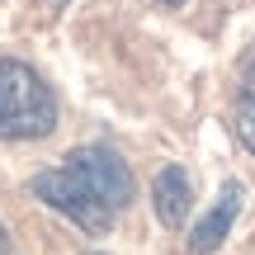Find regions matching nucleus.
Here are the masks:
<instances>
[{
    "instance_id": "3",
    "label": "nucleus",
    "mask_w": 255,
    "mask_h": 255,
    "mask_svg": "<svg viewBox=\"0 0 255 255\" xmlns=\"http://www.w3.org/2000/svg\"><path fill=\"white\" fill-rule=\"evenodd\" d=\"M66 165H71L81 180H90V189H100L114 208H128V203L137 199V180H132L128 161L114 146H100V142L95 146H76V151H66Z\"/></svg>"
},
{
    "instance_id": "9",
    "label": "nucleus",
    "mask_w": 255,
    "mask_h": 255,
    "mask_svg": "<svg viewBox=\"0 0 255 255\" xmlns=\"http://www.w3.org/2000/svg\"><path fill=\"white\" fill-rule=\"evenodd\" d=\"M161 5H170V9H180V5H184V0H161Z\"/></svg>"
},
{
    "instance_id": "4",
    "label": "nucleus",
    "mask_w": 255,
    "mask_h": 255,
    "mask_svg": "<svg viewBox=\"0 0 255 255\" xmlns=\"http://www.w3.org/2000/svg\"><path fill=\"white\" fill-rule=\"evenodd\" d=\"M241 199H246L241 180H227V184L218 189V203H213V208L194 222V232H189V251H194V255H213L222 241H227L232 222H237V213H241Z\"/></svg>"
},
{
    "instance_id": "8",
    "label": "nucleus",
    "mask_w": 255,
    "mask_h": 255,
    "mask_svg": "<svg viewBox=\"0 0 255 255\" xmlns=\"http://www.w3.org/2000/svg\"><path fill=\"white\" fill-rule=\"evenodd\" d=\"M9 251V237H5V227H0V255H5Z\"/></svg>"
},
{
    "instance_id": "1",
    "label": "nucleus",
    "mask_w": 255,
    "mask_h": 255,
    "mask_svg": "<svg viewBox=\"0 0 255 255\" xmlns=\"http://www.w3.org/2000/svg\"><path fill=\"white\" fill-rule=\"evenodd\" d=\"M57 128V95L19 57H0V137L33 142Z\"/></svg>"
},
{
    "instance_id": "6",
    "label": "nucleus",
    "mask_w": 255,
    "mask_h": 255,
    "mask_svg": "<svg viewBox=\"0 0 255 255\" xmlns=\"http://www.w3.org/2000/svg\"><path fill=\"white\" fill-rule=\"evenodd\" d=\"M237 137H241V146H246V151L255 156V90H246L241 95V104H237Z\"/></svg>"
},
{
    "instance_id": "5",
    "label": "nucleus",
    "mask_w": 255,
    "mask_h": 255,
    "mask_svg": "<svg viewBox=\"0 0 255 255\" xmlns=\"http://www.w3.org/2000/svg\"><path fill=\"white\" fill-rule=\"evenodd\" d=\"M151 208H156V218H161L170 232L184 227V218L194 213V184H189V175H184L180 165L156 170V180H151Z\"/></svg>"
},
{
    "instance_id": "7",
    "label": "nucleus",
    "mask_w": 255,
    "mask_h": 255,
    "mask_svg": "<svg viewBox=\"0 0 255 255\" xmlns=\"http://www.w3.org/2000/svg\"><path fill=\"white\" fill-rule=\"evenodd\" d=\"M241 81H246V85H255V43L246 47V57H241Z\"/></svg>"
},
{
    "instance_id": "10",
    "label": "nucleus",
    "mask_w": 255,
    "mask_h": 255,
    "mask_svg": "<svg viewBox=\"0 0 255 255\" xmlns=\"http://www.w3.org/2000/svg\"><path fill=\"white\" fill-rule=\"evenodd\" d=\"M47 5H66V0H47Z\"/></svg>"
},
{
    "instance_id": "2",
    "label": "nucleus",
    "mask_w": 255,
    "mask_h": 255,
    "mask_svg": "<svg viewBox=\"0 0 255 255\" xmlns=\"http://www.w3.org/2000/svg\"><path fill=\"white\" fill-rule=\"evenodd\" d=\"M28 189H33L38 199L47 203V208H57L62 218H71L76 227L85 232V237H109V232H114V218H119V208H114V203L104 199L100 189H90V180H81L71 165L38 170Z\"/></svg>"
}]
</instances>
